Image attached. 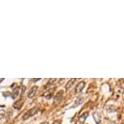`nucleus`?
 Listing matches in <instances>:
<instances>
[{"instance_id": "nucleus-16", "label": "nucleus", "mask_w": 124, "mask_h": 124, "mask_svg": "<svg viewBox=\"0 0 124 124\" xmlns=\"http://www.w3.org/2000/svg\"><path fill=\"white\" fill-rule=\"evenodd\" d=\"M3 80H4V79H3V78H1V79H0V83H1V82H3Z\"/></svg>"}, {"instance_id": "nucleus-15", "label": "nucleus", "mask_w": 124, "mask_h": 124, "mask_svg": "<svg viewBox=\"0 0 124 124\" xmlns=\"http://www.w3.org/2000/svg\"><path fill=\"white\" fill-rule=\"evenodd\" d=\"M41 124H49V123H48V122H43V123H41Z\"/></svg>"}, {"instance_id": "nucleus-10", "label": "nucleus", "mask_w": 124, "mask_h": 124, "mask_svg": "<svg viewBox=\"0 0 124 124\" xmlns=\"http://www.w3.org/2000/svg\"><path fill=\"white\" fill-rule=\"evenodd\" d=\"M52 95H53V94H52V92L50 93V91H47V92L44 94L45 97L46 99H50L51 97H52Z\"/></svg>"}, {"instance_id": "nucleus-12", "label": "nucleus", "mask_w": 124, "mask_h": 124, "mask_svg": "<svg viewBox=\"0 0 124 124\" xmlns=\"http://www.w3.org/2000/svg\"><path fill=\"white\" fill-rule=\"evenodd\" d=\"M4 116H5V112H4L3 110H0V120H1L2 118H3Z\"/></svg>"}, {"instance_id": "nucleus-5", "label": "nucleus", "mask_w": 124, "mask_h": 124, "mask_svg": "<svg viewBox=\"0 0 124 124\" xmlns=\"http://www.w3.org/2000/svg\"><path fill=\"white\" fill-rule=\"evenodd\" d=\"M62 95H63V92H62V90L58 91V92L56 93L55 97H54V102L61 101V100L62 99Z\"/></svg>"}, {"instance_id": "nucleus-3", "label": "nucleus", "mask_w": 124, "mask_h": 124, "mask_svg": "<svg viewBox=\"0 0 124 124\" xmlns=\"http://www.w3.org/2000/svg\"><path fill=\"white\" fill-rule=\"evenodd\" d=\"M37 89H38V87L37 86H33L32 87L31 89L29 90V93H28V97L29 98H32V97L35 96V94L37 92Z\"/></svg>"}, {"instance_id": "nucleus-8", "label": "nucleus", "mask_w": 124, "mask_h": 124, "mask_svg": "<svg viewBox=\"0 0 124 124\" xmlns=\"http://www.w3.org/2000/svg\"><path fill=\"white\" fill-rule=\"evenodd\" d=\"M88 112H84V114H82V116H80V120H79L80 124H84V121H85L86 118L88 117Z\"/></svg>"}, {"instance_id": "nucleus-14", "label": "nucleus", "mask_w": 124, "mask_h": 124, "mask_svg": "<svg viewBox=\"0 0 124 124\" xmlns=\"http://www.w3.org/2000/svg\"><path fill=\"white\" fill-rule=\"evenodd\" d=\"M41 79H33L32 80V81H34V82H36V81H38V80H40Z\"/></svg>"}, {"instance_id": "nucleus-4", "label": "nucleus", "mask_w": 124, "mask_h": 124, "mask_svg": "<svg viewBox=\"0 0 124 124\" xmlns=\"http://www.w3.org/2000/svg\"><path fill=\"white\" fill-rule=\"evenodd\" d=\"M84 86H85V82L84 81L80 82L79 84L76 85V87H75V93H79L81 92V91L83 90V88H84Z\"/></svg>"}, {"instance_id": "nucleus-13", "label": "nucleus", "mask_w": 124, "mask_h": 124, "mask_svg": "<svg viewBox=\"0 0 124 124\" xmlns=\"http://www.w3.org/2000/svg\"><path fill=\"white\" fill-rule=\"evenodd\" d=\"M53 124H61V122L59 120H57V121H54Z\"/></svg>"}, {"instance_id": "nucleus-6", "label": "nucleus", "mask_w": 124, "mask_h": 124, "mask_svg": "<svg viewBox=\"0 0 124 124\" xmlns=\"http://www.w3.org/2000/svg\"><path fill=\"white\" fill-rule=\"evenodd\" d=\"M21 87H17V88H14L12 91V98L13 99H16L17 97L19 95V91L21 90Z\"/></svg>"}, {"instance_id": "nucleus-2", "label": "nucleus", "mask_w": 124, "mask_h": 124, "mask_svg": "<svg viewBox=\"0 0 124 124\" xmlns=\"http://www.w3.org/2000/svg\"><path fill=\"white\" fill-rule=\"evenodd\" d=\"M24 103H25V100L23 98L19 99L18 101H16L14 104H13V108L16 109V110H20L21 107H22V105H24Z\"/></svg>"}, {"instance_id": "nucleus-1", "label": "nucleus", "mask_w": 124, "mask_h": 124, "mask_svg": "<svg viewBox=\"0 0 124 124\" xmlns=\"http://www.w3.org/2000/svg\"><path fill=\"white\" fill-rule=\"evenodd\" d=\"M38 113V109L37 108H32L29 110H28L27 112L24 114L23 116V120H27L28 118H31V117L34 116L36 114Z\"/></svg>"}, {"instance_id": "nucleus-9", "label": "nucleus", "mask_w": 124, "mask_h": 124, "mask_svg": "<svg viewBox=\"0 0 124 124\" xmlns=\"http://www.w3.org/2000/svg\"><path fill=\"white\" fill-rule=\"evenodd\" d=\"M83 101H84V98H82V97H79V98H77V100L75 101V105H73V107H76V106H78L79 105H80V104L83 103Z\"/></svg>"}, {"instance_id": "nucleus-11", "label": "nucleus", "mask_w": 124, "mask_h": 124, "mask_svg": "<svg viewBox=\"0 0 124 124\" xmlns=\"http://www.w3.org/2000/svg\"><path fill=\"white\" fill-rule=\"evenodd\" d=\"M56 79H50L49 80V82H48V84H47V86H49V85H51V84H54V82H55L56 81Z\"/></svg>"}, {"instance_id": "nucleus-7", "label": "nucleus", "mask_w": 124, "mask_h": 124, "mask_svg": "<svg viewBox=\"0 0 124 124\" xmlns=\"http://www.w3.org/2000/svg\"><path fill=\"white\" fill-rule=\"evenodd\" d=\"M75 81H76V79H75V78H72V79H71V80H69V81L66 84V86H65V88H66V89H69V88H70L73 85L74 83H75Z\"/></svg>"}]
</instances>
